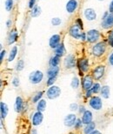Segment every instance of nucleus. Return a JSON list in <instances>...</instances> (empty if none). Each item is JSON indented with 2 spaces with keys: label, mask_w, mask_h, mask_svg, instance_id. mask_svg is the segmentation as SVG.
Wrapping results in <instances>:
<instances>
[{
  "label": "nucleus",
  "mask_w": 113,
  "mask_h": 134,
  "mask_svg": "<svg viewBox=\"0 0 113 134\" xmlns=\"http://www.w3.org/2000/svg\"><path fill=\"white\" fill-rule=\"evenodd\" d=\"M106 45L104 42H99L92 47V54L96 57H101L105 52Z\"/></svg>",
  "instance_id": "nucleus-1"
},
{
  "label": "nucleus",
  "mask_w": 113,
  "mask_h": 134,
  "mask_svg": "<svg viewBox=\"0 0 113 134\" xmlns=\"http://www.w3.org/2000/svg\"><path fill=\"white\" fill-rule=\"evenodd\" d=\"M43 79H44V74L40 71H35L33 72H31L29 77L30 81H31V84H34V85L39 84L43 80Z\"/></svg>",
  "instance_id": "nucleus-2"
},
{
  "label": "nucleus",
  "mask_w": 113,
  "mask_h": 134,
  "mask_svg": "<svg viewBox=\"0 0 113 134\" xmlns=\"http://www.w3.org/2000/svg\"><path fill=\"white\" fill-rule=\"evenodd\" d=\"M61 94V90L58 86H55V85H52L50 86V88L48 89L46 95L48 98L50 99H54V98H56L58 97H59Z\"/></svg>",
  "instance_id": "nucleus-3"
},
{
  "label": "nucleus",
  "mask_w": 113,
  "mask_h": 134,
  "mask_svg": "<svg viewBox=\"0 0 113 134\" xmlns=\"http://www.w3.org/2000/svg\"><path fill=\"white\" fill-rule=\"evenodd\" d=\"M87 41L89 43H96L100 37V32L98 30H90L87 33Z\"/></svg>",
  "instance_id": "nucleus-4"
},
{
  "label": "nucleus",
  "mask_w": 113,
  "mask_h": 134,
  "mask_svg": "<svg viewBox=\"0 0 113 134\" xmlns=\"http://www.w3.org/2000/svg\"><path fill=\"white\" fill-rule=\"evenodd\" d=\"M90 105L92 107L94 110L96 111H99L100 109H102L103 107V103H102V100L101 98L99 97H92L90 99Z\"/></svg>",
  "instance_id": "nucleus-5"
},
{
  "label": "nucleus",
  "mask_w": 113,
  "mask_h": 134,
  "mask_svg": "<svg viewBox=\"0 0 113 134\" xmlns=\"http://www.w3.org/2000/svg\"><path fill=\"white\" fill-rule=\"evenodd\" d=\"M81 31H82L81 29L75 24V25H73L71 27L69 32L72 37H74V38H76V39H80L81 38V35L83 33V32H81Z\"/></svg>",
  "instance_id": "nucleus-6"
},
{
  "label": "nucleus",
  "mask_w": 113,
  "mask_h": 134,
  "mask_svg": "<svg viewBox=\"0 0 113 134\" xmlns=\"http://www.w3.org/2000/svg\"><path fill=\"white\" fill-rule=\"evenodd\" d=\"M64 66H65L67 69L74 68V67L76 66V59H75V57L73 55H68L64 58Z\"/></svg>",
  "instance_id": "nucleus-7"
},
{
  "label": "nucleus",
  "mask_w": 113,
  "mask_h": 134,
  "mask_svg": "<svg viewBox=\"0 0 113 134\" xmlns=\"http://www.w3.org/2000/svg\"><path fill=\"white\" fill-rule=\"evenodd\" d=\"M104 71H105V67L104 65H98V67H96L95 70L93 71V77L96 80L100 79L104 76Z\"/></svg>",
  "instance_id": "nucleus-8"
},
{
  "label": "nucleus",
  "mask_w": 113,
  "mask_h": 134,
  "mask_svg": "<svg viewBox=\"0 0 113 134\" xmlns=\"http://www.w3.org/2000/svg\"><path fill=\"white\" fill-rule=\"evenodd\" d=\"M102 27L104 29H109L113 26V13H109V15L103 19L102 22Z\"/></svg>",
  "instance_id": "nucleus-9"
},
{
  "label": "nucleus",
  "mask_w": 113,
  "mask_h": 134,
  "mask_svg": "<svg viewBox=\"0 0 113 134\" xmlns=\"http://www.w3.org/2000/svg\"><path fill=\"white\" fill-rule=\"evenodd\" d=\"M60 39H61L60 35H58V34H55V35H53V36H52L49 41L50 47L52 48V49H56V48L60 44Z\"/></svg>",
  "instance_id": "nucleus-10"
},
{
  "label": "nucleus",
  "mask_w": 113,
  "mask_h": 134,
  "mask_svg": "<svg viewBox=\"0 0 113 134\" xmlns=\"http://www.w3.org/2000/svg\"><path fill=\"white\" fill-rule=\"evenodd\" d=\"M76 121H77V118H76V115L75 114H69L67 115L64 119V125L68 127H71V126H73L76 124Z\"/></svg>",
  "instance_id": "nucleus-11"
},
{
  "label": "nucleus",
  "mask_w": 113,
  "mask_h": 134,
  "mask_svg": "<svg viewBox=\"0 0 113 134\" xmlns=\"http://www.w3.org/2000/svg\"><path fill=\"white\" fill-rule=\"evenodd\" d=\"M43 119H44V115L41 111H37L36 113H34L33 118H32V125H39L42 123Z\"/></svg>",
  "instance_id": "nucleus-12"
},
{
  "label": "nucleus",
  "mask_w": 113,
  "mask_h": 134,
  "mask_svg": "<svg viewBox=\"0 0 113 134\" xmlns=\"http://www.w3.org/2000/svg\"><path fill=\"white\" fill-rule=\"evenodd\" d=\"M84 17L89 21H93L97 18V13L95 10L91 9V8H88L84 10Z\"/></svg>",
  "instance_id": "nucleus-13"
},
{
  "label": "nucleus",
  "mask_w": 113,
  "mask_h": 134,
  "mask_svg": "<svg viewBox=\"0 0 113 134\" xmlns=\"http://www.w3.org/2000/svg\"><path fill=\"white\" fill-rule=\"evenodd\" d=\"M77 0H69L66 4V10L68 13H73L77 8Z\"/></svg>",
  "instance_id": "nucleus-14"
},
{
  "label": "nucleus",
  "mask_w": 113,
  "mask_h": 134,
  "mask_svg": "<svg viewBox=\"0 0 113 134\" xmlns=\"http://www.w3.org/2000/svg\"><path fill=\"white\" fill-rule=\"evenodd\" d=\"M93 86V80L91 79V76H87L84 77V79H83V88L84 90L88 91V90H91V87Z\"/></svg>",
  "instance_id": "nucleus-15"
},
{
  "label": "nucleus",
  "mask_w": 113,
  "mask_h": 134,
  "mask_svg": "<svg viewBox=\"0 0 113 134\" xmlns=\"http://www.w3.org/2000/svg\"><path fill=\"white\" fill-rule=\"evenodd\" d=\"M77 65H78L79 69L81 70L82 71H84V72L88 71V70H89V60L87 59V58H82V59L78 60Z\"/></svg>",
  "instance_id": "nucleus-16"
},
{
  "label": "nucleus",
  "mask_w": 113,
  "mask_h": 134,
  "mask_svg": "<svg viewBox=\"0 0 113 134\" xmlns=\"http://www.w3.org/2000/svg\"><path fill=\"white\" fill-rule=\"evenodd\" d=\"M82 121L84 125H88L92 122V113H91V111H87L86 110L84 113H83Z\"/></svg>",
  "instance_id": "nucleus-17"
},
{
  "label": "nucleus",
  "mask_w": 113,
  "mask_h": 134,
  "mask_svg": "<svg viewBox=\"0 0 113 134\" xmlns=\"http://www.w3.org/2000/svg\"><path fill=\"white\" fill-rule=\"evenodd\" d=\"M59 72L58 66H50L47 71V77H56Z\"/></svg>",
  "instance_id": "nucleus-18"
},
{
  "label": "nucleus",
  "mask_w": 113,
  "mask_h": 134,
  "mask_svg": "<svg viewBox=\"0 0 113 134\" xmlns=\"http://www.w3.org/2000/svg\"><path fill=\"white\" fill-rule=\"evenodd\" d=\"M65 53H66V50H65V47H64V44L63 43H61V44L55 49V55L61 58L65 55Z\"/></svg>",
  "instance_id": "nucleus-19"
},
{
  "label": "nucleus",
  "mask_w": 113,
  "mask_h": 134,
  "mask_svg": "<svg viewBox=\"0 0 113 134\" xmlns=\"http://www.w3.org/2000/svg\"><path fill=\"white\" fill-rule=\"evenodd\" d=\"M24 107V101L21 97H17L15 102V111L17 112H21Z\"/></svg>",
  "instance_id": "nucleus-20"
},
{
  "label": "nucleus",
  "mask_w": 113,
  "mask_h": 134,
  "mask_svg": "<svg viewBox=\"0 0 113 134\" xmlns=\"http://www.w3.org/2000/svg\"><path fill=\"white\" fill-rule=\"evenodd\" d=\"M18 37V34L17 32V31H16V30H12L10 32L9 37H8V44H14V43L17 41Z\"/></svg>",
  "instance_id": "nucleus-21"
},
{
  "label": "nucleus",
  "mask_w": 113,
  "mask_h": 134,
  "mask_svg": "<svg viewBox=\"0 0 113 134\" xmlns=\"http://www.w3.org/2000/svg\"><path fill=\"white\" fill-rule=\"evenodd\" d=\"M0 108H1V119H5V117H6L8 114V111H9L7 104H5L4 102H1V104H0Z\"/></svg>",
  "instance_id": "nucleus-22"
},
{
  "label": "nucleus",
  "mask_w": 113,
  "mask_h": 134,
  "mask_svg": "<svg viewBox=\"0 0 113 134\" xmlns=\"http://www.w3.org/2000/svg\"><path fill=\"white\" fill-rule=\"evenodd\" d=\"M41 14V7H39L38 5H35V6L31 9V16L32 18H37Z\"/></svg>",
  "instance_id": "nucleus-23"
},
{
  "label": "nucleus",
  "mask_w": 113,
  "mask_h": 134,
  "mask_svg": "<svg viewBox=\"0 0 113 134\" xmlns=\"http://www.w3.org/2000/svg\"><path fill=\"white\" fill-rule=\"evenodd\" d=\"M101 96L104 98H109L110 97V87L107 86V85H104L101 88Z\"/></svg>",
  "instance_id": "nucleus-24"
},
{
  "label": "nucleus",
  "mask_w": 113,
  "mask_h": 134,
  "mask_svg": "<svg viewBox=\"0 0 113 134\" xmlns=\"http://www.w3.org/2000/svg\"><path fill=\"white\" fill-rule=\"evenodd\" d=\"M17 53H18V47L17 46H13L12 49L10 50V52L9 58H8V61H9V62H12V61L14 60L16 56H17Z\"/></svg>",
  "instance_id": "nucleus-25"
},
{
  "label": "nucleus",
  "mask_w": 113,
  "mask_h": 134,
  "mask_svg": "<svg viewBox=\"0 0 113 134\" xmlns=\"http://www.w3.org/2000/svg\"><path fill=\"white\" fill-rule=\"evenodd\" d=\"M59 63H60V57H58L56 55L50 58V59L49 61L50 66H58Z\"/></svg>",
  "instance_id": "nucleus-26"
},
{
  "label": "nucleus",
  "mask_w": 113,
  "mask_h": 134,
  "mask_svg": "<svg viewBox=\"0 0 113 134\" xmlns=\"http://www.w3.org/2000/svg\"><path fill=\"white\" fill-rule=\"evenodd\" d=\"M95 127H96L95 123L91 122V123H90V124L86 125V126H85L84 130V132L85 134H90L91 132H92L93 131L95 130Z\"/></svg>",
  "instance_id": "nucleus-27"
},
{
  "label": "nucleus",
  "mask_w": 113,
  "mask_h": 134,
  "mask_svg": "<svg viewBox=\"0 0 113 134\" xmlns=\"http://www.w3.org/2000/svg\"><path fill=\"white\" fill-rule=\"evenodd\" d=\"M45 108H46V102L44 99H41L37 102V109L38 111H44Z\"/></svg>",
  "instance_id": "nucleus-28"
},
{
  "label": "nucleus",
  "mask_w": 113,
  "mask_h": 134,
  "mask_svg": "<svg viewBox=\"0 0 113 134\" xmlns=\"http://www.w3.org/2000/svg\"><path fill=\"white\" fill-rule=\"evenodd\" d=\"M4 6H5V10H6L7 12L12 10L13 7V0H6L4 4Z\"/></svg>",
  "instance_id": "nucleus-29"
},
{
  "label": "nucleus",
  "mask_w": 113,
  "mask_h": 134,
  "mask_svg": "<svg viewBox=\"0 0 113 134\" xmlns=\"http://www.w3.org/2000/svg\"><path fill=\"white\" fill-rule=\"evenodd\" d=\"M91 92H92V93H98L101 91V86L100 85L98 84V83H95V84L93 85V86L91 87Z\"/></svg>",
  "instance_id": "nucleus-30"
},
{
  "label": "nucleus",
  "mask_w": 113,
  "mask_h": 134,
  "mask_svg": "<svg viewBox=\"0 0 113 134\" xmlns=\"http://www.w3.org/2000/svg\"><path fill=\"white\" fill-rule=\"evenodd\" d=\"M79 86V79L78 77H74L72 79V81H71V87L74 88V89H77V87Z\"/></svg>",
  "instance_id": "nucleus-31"
},
{
  "label": "nucleus",
  "mask_w": 113,
  "mask_h": 134,
  "mask_svg": "<svg viewBox=\"0 0 113 134\" xmlns=\"http://www.w3.org/2000/svg\"><path fill=\"white\" fill-rule=\"evenodd\" d=\"M43 94H44V92H37L36 95L34 96V98H32V101H33V103H37L39 100H41L40 98H42V96Z\"/></svg>",
  "instance_id": "nucleus-32"
},
{
  "label": "nucleus",
  "mask_w": 113,
  "mask_h": 134,
  "mask_svg": "<svg viewBox=\"0 0 113 134\" xmlns=\"http://www.w3.org/2000/svg\"><path fill=\"white\" fill-rule=\"evenodd\" d=\"M24 67H25V62H24L23 59H20L17 64V68L16 69H17V71H20L24 69Z\"/></svg>",
  "instance_id": "nucleus-33"
},
{
  "label": "nucleus",
  "mask_w": 113,
  "mask_h": 134,
  "mask_svg": "<svg viewBox=\"0 0 113 134\" xmlns=\"http://www.w3.org/2000/svg\"><path fill=\"white\" fill-rule=\"evenodd\" d=\"M61 23H62V20L59 18H53L52 19V25H54V26H58L60 25Z\"/></svg>",
  "instance_id": "nucleus-34"
},
{
  "label": "nucleus",
  "mask_w": 113,
  "mask_h": 134,
  "mask_svg": "<svg viewBox=\"0 0 113 134\" xmlns=\"http://www.w3.org/2000/svg\"><path fill=\"white\" fill-rule=\"evenodd\" d=\"M84 124V123H83V121L81 119H77V121H76V124H75V128H76V129H79V128H81L82 127V125Z\"/></svg>",
  "instance_id": "nucleus-35"
},
{
  "label": "nucleus",
  "mask_w": 113,
  "mask_h": 134,
  "mask_svg": "<svg viewBox=\"0 0 113 134\" xmlns=\"http://www.w3.org/2000/svg\"><path fill=\"white\" fill-rule=\"evenodd\" d=\"M56 77H48V81H47V85H49V86H52L54 84L55 80H56Z\"/></svg>",
  "instance_id": "nucleus-36"
},
{
  "label": "nucleus",
  "mask_w": 113,
  "mask_h": 134,
  "mask_svg": "<svg viewBox=\"0 0 113 134\" xmlns=\"http://www.w3.org/2000/svg\"><path fill=\"white\" fill-rule=\"evenodd\" d=\"M75 24H76V25L78 26V27L81 29V30H83V22H82V20L80 19V18H77Z\"/></svg>",
  "instance_id": "nucleus-37"
},
{
  "label": "nucleus",
  "mask_w": 113,
  "mask_h": 134,
  "mask_svg": "<svg viewBox=\"0 0 113 134\" xmlns=\"http://www.w3.org/2000/svg\"><path fill=\"white\" fill-rule=\"evenodd\" d=\"M12 85H14V86L18 87V85H19V79H18V77H15L12 81Z\"/></svg>",
  "instance_id": "nucleus-38"
},
{
  "label": "nucleus",
  "mask_w": 113,
  "mask_h": 134,
  "mask_svg": "<svg viewBox=\"0 0 113 134\" xmlns=\"http://www.w3.org/2000/svg\"><path fill=\"white\" fill-rule=\"evenodd\" d=\"M70 109H71V111H76V110H77V104L76 103L71 104V105H70Z\"/></svg>",
  "instance_id": "nucleus-39"
},
{
  "label": "nucleus",
  "mask_w": 113,
  "mask_h": 134,
  "mask_svg": "<svg viewBox=\"0 0 113 134\" xmlns=\"http://www.w3.org/2000/svg\"><path fill=\"white\" fill-rule=\"evenodd\" d=\"M36 4V0H30V2H29V7L31 8V9H32L33 8Z\"/></svg>",
  "instance_id": "nucleus-40"
},
{
  "label": "nucleus",
  "mask_w": 113,
  "mask_h": 134,
  "mask_svg": "<svg viewBox=\"0 0 113 134\" xmlns=\"http://www.w3.org/2000/svg\"><path fill=\"white\" fill-rule=\"evenodd\" d=\"M5 53H6L5 50H3L1 52V54H0V62H3V60H4V57L5 56Z\"/></svg>",
  "instance_id": "nucleus-41"
},
{
  "label": "nucleus",
  "mask_w": 113,
  "mask_h": 134,
  "mask_svg": "<svg viewBox=\"0 0 113 134\" xmlns=\"http://www.w3.org/2000/svg\"><path fill=\"white\" fill-rule=\"evenodd\" d=\"M108 41H109V44L111 45V47H113V33H112V35H111V36L109 37Z\"/></svg>",
  "instance_id": "nucleus-42"
},
{
  "label": "nucleus",
  "mask_w": 113,
  "mask_h": 134,
  "mask_svg": "<svg viewBox=\"0 0 113 134\" xmlns=\"http://www.w3.org/2000/svg\"><path fill=\"white\" fill-rule=\"evenodd\" d=\"M109 62L111 65H113V52L111 54V56L109 57Z\"/></svg>",
  "instance_id": "nucleus-43"
},
{
  "label": "nucleus",
  "mask_w": 113,
  "mask_h": 134,
  "mask_svg": "<svg viewBox=\"0 0 113 134\" xmlns=\"http://www.w3.org/2000/svg\"><path fill=\"white\" fill-rule=\"evenodd\" d=\"M109 10L111 13H113V0L111 1V4H110V6H109Z\"/></svg>",
  "instance_id": "nucleus-44"
},
{
  "label": "nucleus",
  "mask_w": 113,
  "mask_h": 134,
  "mask_svg": "<svg viewBox=\"0 0 113 134\" xmlns=\"http://www.w3.org/2000/svg\"><path fill=\"white\" fill-rule=\"evenodd\" d=\"M91 93H92V92H91V90H88L87 91V92H86V98H89V97H91Z\"/></svg>",
  "instance_id": "nucleus-45"
},
{
  "label": "nucleus",
  "mask_w": 113,
  "mask_h": 134,
  "mask_svg": "<svg viewBox=\"0 0 113 134\" xmlns=\"http://www.w3.org/2000/svg\"><path fill=\"white\" fill-rule=\"evenodd\" d=\"M86 111V110L84 109V106H81V107H80V108H79V112H80V113H84V111Z\"/></svg>",
  "instance_id": "nucleus-46"
},
{
  "label": "nucleus",
  "mask_w": 113,
  "mask_h": 134,
  "mask_svg": "<svg viewBox=\"0 0 113 134\" xmlns=\"http://www.w3.org/2000/svg\"><path fill=\"white\" fill-rule=\"evenodd\" d=\"M90 134H101V132L98 130H94L92 132H91Z\"/></svg>",
  "instance_id": "nucleus-47"
},
{
  "label": "nucleus",
  "mask_w": 113,
  "mask_h": 134,
  "mask_svg": "<svg viewBox=\"0 0 113 134\" xmlns=\"http://www.w3.org/2000/svg\"><path fill=\"white\" fill-rule=\"evenodd\" d=\"M10 25H12V20H8L7 22H6V25H7V27H10Z\"/></svg>",
  "instance_id": "nucleus-48"
},
{
  "label": "nucleus",
  "mask_w": 113,
  "mask_h": 134,
  "mask_svg": "<svg viewBox=\"0 0 113 134\" xmlns=\"http://www.w3.org/2000/svg\"><path fill=\"white\" fill-rule=\"evenodd\" d=\"M31 134H37V132L36 129H32L31 130Z\"/></svg>",
  "instance_id": "nucleus-49"
},
{
  "label": "nucleus",
  "mask_w": 113,
  "mask_h": 134,
  "mask_svg": "<svg viewBox=\"0 0 113 134\" xmlns=\"http://www.w3.org/2000/svg\"><path fill=\"white\" fill-rule=\"evenodd\" d=\"M98 1H104V0H98Z\"/></svg>",
  "instance_id": "nucleus-50"
},
{
  "label": "nucleus",
  "mask_w": 113,
  "mask_h": 134,
  "mask_svg": "<svg viewBox=\"0 0 113 134\" xmlns=\"http://www.w3.org/2000/svg\"><path fill=\"white\" fill-rule=\"evenodd\" d=\"M70 134H74V133H70Z\"/></svg>",
  "instance_id": "nucleus-51"
},
{
  "label": "nucleus",
  "mask_w": 113,
  "mask_h": 134,
  "mask_svg": "<svg viewBox=\"0 0 113 134\" xmlns=\"http://www.w3.org/2000/svg\"><path fill=\"white\" fill-rule=\"evenodd\" d=\"M112 32H113V31H112Z\"/></svg>",
  "instance_id": "nucleus-52"
}]
</instances>
